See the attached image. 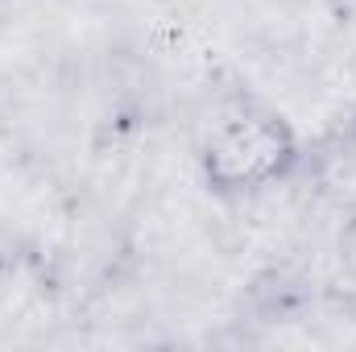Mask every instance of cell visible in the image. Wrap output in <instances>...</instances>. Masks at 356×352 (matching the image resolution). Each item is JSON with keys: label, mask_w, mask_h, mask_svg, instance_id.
I'll use <instances>...</instances> for the list:
<instances>
[{"label": "cell", "mask_w": 356, "mask_h": 352, "mask_svg": "<svg viewBox=\"0 0 356 352\" xmlns=\"http://www.w3.org/2000/svg\"><path fill=\"white\" fill-rule=\"evenodd\" d=\"M298 141L290 125L261 104H245L211 129L199 162L216 195H257L290 175Z\"/></svg>", "instance_id": "6da1fadb"}]
</instances>
